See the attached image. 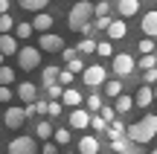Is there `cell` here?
<instances>
[{
  "instance_id": "cell-1",
  "label": "cell",
  "mask_w": 157,
  "mask_h": 154,
  "mask_svg": "<svg viewBox=\"0 0 157 154\" xmlns=\"http://www.w3.org/2000/svg\"><path fill=\"white\" fill-rule=\"evenodd\" d=\"M90 17H96V6L90 3V0H78L73 9L67 12V29L70 32H82L90 23Z\"/></svg>"
},
{
  "instance_id": "cell-2",
  "label": "cell",
  "mask_w": 157,
  "mask_h": 154,
  "mask_svg": "<svg viewBox=\"0 0 157 154\" xmlns=\"http://www.w3.org/2000/svg\"><path fill=\"white\" fill-rule=\"evenodd\" d=\"M157 137V116L154 114H146L140 122L128 125V140L131 143H151Z\"/></svg>"
},
{
  "instance_id": "cell-3",
  "label": "cell",
  "mask_w": 157,
  "mask_h": 154,
  "mask_svg": "<svg viewBox=\"0 0 157 154\" xmlns=\"http://www.w3.org/2000/svg\"><path fill=\"white\" fill-rule=\"evenodd\" d=\"M17 64H21V70H35L41 64V47H21L17 50Z\"/></svg>"
},
{
  "instance_id": "cell-4",
  "label": "cell",
  "mask_w": 157,
  "mask_h": 154,
  "mask_svg": "<svg viewBox=\"0 0 157 154\" xmlns=\"http://www.w3.org/2000/svg\"><path fill=\"white\" fill-rule=\"evenodd\" d=\"M105 79H108V73H105V67H102V64H90V67H84V73H82V81H84L87 87L105 85Z\"/></svg>"
},
{
  "instance_id": "cell-5",
  "label": "cell",
  "mask_w": 157,
  "mask_h": 154,
  "mask_svg": "<svg viewBox=\"0 0 157 154\" xmlns=\"http://www.w3.org/2000/svg\"><path fill=\"white\" fill-rule=\"evenodd\" d=\"M134 67H137V61L128 55V52H117V55H113V73L117 76H131Z\"/></svg>"
},
{
  "instance_id": "cell-6",
  "label": "cell",
  "mask_w": 157,
  "mask_h": 154,
  "mask_svg": "<svg viewBox=\"0 0 157 154\" xmlns=\"http://www.w3.org/2000/svg\"><path fill=\"white\" fill-rule=\"evenodd\" d=\"M38 47L44 52H61L64 50V38H61V35H52V32H41Z\"/></svg>"
},
{
  "instance_id": "cell-7",
  "label": "cell",
  "mask_w": 157,
  "mask_h": 154,
  "mask_svg": "<svg viewBox=\"0 0 157 154\" xmlns=\"http://www.w3.org/2000/svg\"><path fill=\"white\" fill-rule=\"evenodd\" d=\"M23 119H26V108H17V105L6 108V114H3L6 128H21V125H23Z\"/></svg>"
},
{
  "instance_id": "cell-8",
  "label": "cell",
  "mask_w": 157,
  "mask_h": 154,
  "mask_svg": "<svg viewBox=\"0 0 157 154\" xmlns=\"http://www.w3.org/2000/svg\"><path fill=\"white\" fill-rule=\"evenodd\" d=\"M9 154H35V140L32 137H15L9 143Z\"/></svg>"
},
{
  "instance_id": "cell-9",
  "label": "cell",
  "mask_w": 157,
  "mask_h": 154,
  "mask_svg": "<svg viewBox=\"0 0 157 154\" xmlns=\"http://www.w3.org/2000/svg\"><path fill=\"white\" fill-rule=\"evenodd\" d=\"M17 99H21L23 105H32L35 99H38V87H35L32 81H21V85H17Z\"/></svg>"
},
{
  "instance_id": "cell-10",
  "label": "cell",
  "mask_w": 157,
  "mask_h": 154,
  "mask_svg": "<svg viewBox=\"0 0 157 154\" xmlns=\"http://www.w3.org/2000/svg\"><path fill=\"white\" fill-rule=\"evenodd\" d=\"M151 102H154V87H148V85L137 87V93H134V105L137 108H148Z\"/></svg>"
},
{
  "instance_id": "cell-11",
  "label": "cell",
  "mask_w": 157,
  "mask_h": 154,
  "mask_svg": "<svg viewBox=\"0 0 157 154\" xmlns=\"http://www.w3.org/2000/svg\"><path fill=\"white\" fill-rule=\"evenodd\" d=\"M87 125H90V111H82V108L70 111V128H87Z\"/></svg>"
},
{
  "instance_id": "cell-12",
  "label": "cell",
  "mask_w": 157,
  "mask_h": 154,
  "mask_svg": "<svg viewBox=\"0 0 157 154\" xmlns=\"http://www.w3.org/2000/svg\"><path fill=\"white\" fill-rule=\"evenodd\" d=\"M140 26H143V32H146L148 38H157V9H154V12H146V15H143Z\"/></svg>"
},
{
  "instance_id": "cell-13",
  "label": "cell",
  "mask_w": 157,
  "mask_h": 154,
  "mask_svg": "<svg viewBox=\"0 0 157 154\" xmlns=\"http://www.w3.org/2000/svg\"><path fill=\"white\" fill-rule=\"evenodd\" d=\"M0 52L6 55H17V38L9 32H0Z\"/></svg>"
},
{
  "instance_id": "cell-14",
  "label": "cell",
  "mask_w": 157,
  "mask_h": 154,
  "mask_svg": "<svg viewBox=\"0 0 157 154\" xmlns=\"http://www.w3.org/2000/svg\"><path fill=\"white\" fill-rule=\"evenodd\" d=\"M105 32H108L111 41H122L125 35H128V26H125V21H111V26H108Z\"/></svg>"
},
{
  "instance_id": "cell-15",
  "label": "cell",
  "mask_w": 157,
  "mask_h": 154,
  "mask_svg": "<svg viewBox=\"0 0 157 154\" xmlns=\"http://www.w3.org/2000/svg\"><path fill=\"white\" fill-rule=\"evenodd\" d=\"M78 154H99V140H96L93 134L82 137L78 140Z\"/></svg>"
},
{
  "instance_id": "cell-16",
  "label": "cell",
  "mask_w": 157,
  "mask_h": 154,
  "mask_svg": "<svg viewBox=\"0 0 157 154\" xmlns=\"http://www.w3.org/2000/svg\"><path fill=\"white\" fill-rule=\"evenodd\" d=\"M117 12L122 17H134L137 12H140V0H119V3H117Z\"/></svg>"
},
{
  "instance_id": "cell-17",
  "label": "cell",
  "mask_w": 157,
  "mask_h": 154,
  "mask_svg": "<svg viewBox=\"0 0 157 154\" xmlns=\"http://www.w3.org/2000/svg\"><path fill=\"white\" fill-rule=\"evenodd\" d=\"M32 26H35V32H50V29H52V15L38 12V15H35V21H32Z\"/></svg>"
},
{
  "instance_id": "cell-18",
  "label": "cell",
  "mask_w": 157,
  "mask_h": 154,
  "mask_svg": "<svg viewBox=\"0 0 157 154\" xmlns=\"http://www.w3.org/2000/svg\"><path fill=\"white\" fill-rule=\"evenodd\" d=\"M61 105H67V108H78V105H82V93L73 90V87H64V93H61Z\"/></svg>"
},
{
  "instance_id": "cell-19",
  "label": "cell",
  "mask_w": 157,
  "mask_h": 154,
  "mask_svg": "<svg viewBox=\"0 0 157 154\" xmlns=\"http://www.w3.org/2000/svg\"><path fill=\"white\" fill-rule=\"evenodd\" d=\"M113 108H117V114H128V111L134 108V96H125V93H119L117 102H113Z\"/></svg>"
},
{
  "instance_id": "cell-20",
  "label": "cell",
  "mask_w": 157,
  "mask_h": 154,
  "mask_svg": "<svg viewBox=\"0 0 157 154\" xmlns=\"http://www.w3.org/2000/svg\"><path fill=\"white\" fill-rule=\"evenodd\" d=\"M105 134H108L111 140H119L122 134H128V128H125L119 119H113V122H108V131H105Z\"/></svg>"
},
{
  "instance_id": "cell-21",
  "label": "cell",
  "mask_w": 157,
  "mask_h": 154,
  "mask_svg": "<svg viewBox=\"0 0 157 154\" xmlns=\"http://www.w3.org/2000/svg\"><path fill=\"white\" fill-rule=\"evenodd\" d=\"M35 134H38V140H50L52 134H56V128H52V122H47V119H41L38 125H35Z\"/></svg>"
},
{
  "instance_id": "cell-22",
  "label": "cell",
  "mask_w": 157,
  "mask_h": 154,
  "mask_svg": "<svg viewBox=\"0 0 157 154\" xmlns=\"http://www.w3.org/2000/svg\"><path fill=\"white\" fill-rule=\"evenodd\" d=\"M17 3H21V9H26V12H44L50 0H17Z\"/></svg>"
},
{
  "instance_id": "cell-23",
  "label": "cell",
  "mask_w": 157,
  "mask_h": 154,
  "mask_svg": "<svg viewBox=\"0 0 157 154\" xmlns=\"http://www.w3.org/2000/svg\"><path fill=\"white\" fill-rule=\"evenodd\" d=\"M58 73H61L58 67H44V73H41V81H44V87H47V85H56V81H58Z\"/></svg>"
},
{
  "instance_id": "cell-24",
  "label": "cell",
  "mask_w": 157,
  "mask_h": 154,
  "mask_svg": "<svg viewBox=\"0 0 157 154\" xmlns=\"http://www.w3.org/2000/svg\"><path fill=\"white\" fill-rule=\"evenodd\" d=\"M137 67H140L143 73H146V70H151V67H157V55H154V52H146V55L137 61Z\"/></svg>"
},
{
  "instance_id": "cell-25",
  "label": "cell",
  "mask_w": 157,
  "mask_h": 154,
  "mask_svg": "<svg viewBox=\"0 0 157 154\" xmlns=\"http://www.w3.org/2000/svg\"><path fill=\"white\" fill-rule=\"evenodd\" d=\"M96 47H99V44H96L93 38H84L82 44L76 47V50H78V55H90V52H96Z\"/></svg>"
},
{
  "instance_id": "cell-26",
  "label": "cell",
  "mask_w": 157,
  "mask_h": 154,
  "mask_svg": "<svg viewBox=\"0 0 157 154\" xmlns=\"http://www.w3.org/2000/svg\"><path fill=\"white\" fill-rule=\"evenodd\" d=\"M32 32H35L32 23H15V35H17V38H29Z\"/></svg>"
},
{
  "instance_id": "cell-27",
  "label": "cell",
  "mask_w": 157,
  "mask_h": 154,
  "mask_svg": "<svg viewBox=\"0 0 157 154\" xmlns=\"http://www.w3.org/2000/svg\"><path fill=\"white\" fill-rule=\"evenodd\" d=\"M105 93L111 99H117L119 93H122V81H105Z\"/></svg>"
},
{
  "instance_id": "cell-28",
  "label": "cell",
  "mask_w": 157,
  "mask_h": 154,
  "mask_svg": "<svg viewBox=\"0 0 157 154\" xmlns=\"http://www.w3.org/2000/svg\"><path fill=\"white\" fill-rule=\"evenodd\" d=\"M90 128H93V131H108V119H105L102 114L90 116Z\"/></svg>"
},
{
  "instance_id": "cell-29",
  "label": "cell",
  "mask_w": 157,
  "mask_h": 154,
  "mask_svg": "<svg viewBox=\"0 0 157 154\" xmlns=\"http://www.w3.org/2000/svg\"><path fill=\"white\" fill-rule=\"evenodd\" d=\"M12 29H15V21H12V15L0 12V32H12Z\"/></svg>"
},
{
  "instance_id": "cell-30",
  "label": "cell",
  "mask_w": 157,
  "mask_h": 154,
  "mask_svg": "<svg viewBox=\"0 0 157 154\" xmlns=\"http://www.w3.org/2000/svg\"><path fill=\"white\" fill-rule=\"evenodd\" d=\"M15 81V70L12 67H0V85H12Z\"/></svg>"
},
{
  "instance_id": "cell-31",
  "label": "cell",
  "mask_w": 157,
  "mask_h": 154,
  "mask_svg": "<svg viewBox=\"0 0 157 154\" xmlns=\"http://www.w3.org/2000/svg\"><path fill=\"white\" fill-rule=\"evenodd\" d=\"M52 137H56L58 145H67V143H70V131H67V128H56V134H52Z\"/></svg>"
},
{
  "instance_id": "cell-32",
  "label": "cell",
  "mask_w": 157,
  "mask_h": 154,
  "mask_svg": "<svg viewBox=\"0 0 157 154\" xmlns=\"http://www.w3.org/2000/svg\"><path fill=\"white\" fill-rule=\"evenodd\" d=\"M137 50H140V52H143V55H146V52H154V50H157V44H154V41H151V38H143V41H140V44H137Z\"/></svg>"
},
{
  "instance_id": "cell-33",
  "label": "cell",
  "mask_w": 157,
  "mask_h": 154,
  "mask_svg": "<svg viewBox=\"0 0 157 154\" xmlns=\"http://www.w3.org/2000/svg\"><path fill=\"white\" fill-rule=\"evenodd\" d=\"M61 93H64V85H58V81L56 85H47V96L50 99H61Z\"/></svg>"
},
{
  "instance_id": "cell-34",
  "label": "cell",
  "mask_w": 157,
  "mask_h": 154,
  "mask_svg": "<svg viewBox=\"0 0 157 154\" xmlns=\"http://www.w3.org/2000/svg\"><path fill=\"white\" fill-rule=\"evenodd\" d=\"M73 70H61V73H58V85H64V87H70V85H73Z\"/></svg>"
},
{
  "instance_id": "cell-35",
  "label": "cell",
  "mask_w": 157,
  "mask_h": 154,
  "mask_svg": "<svg viewBox=\"0 0 157 154\" xmlns=\"http://www.w3.org/2000/svg\"><path fill=\"white\" fill-rule=\"evenodd\" d=\"M47 114H50V116H58V114H61V99H50V105H47Z\"/></svg>"
},
{
  "instance_id": "cell-36",
  "label": "cell",
  "mask_w": 157,
  "mask_h": 154,
  "mask_svg": "<svg viewBox=\"0 0 157 154\" xmlns=\"http://www.w3.org/2000/svg\"><path fill=\"white\" fill-rule=\"evenodd\" d=\"M105 15H111V3L108 0H99L96 3V17H105Z\"/></svg>"
},
{
  "instance_id": "cell-37",
  "label": "cell",
  "mask_w": 157,
  "mask_h": 154,
  "mask_svg": "<svg viewBox=\"0 0 157 154\" xmlns=\"http://www.w3.org/2000/svg\"><path fill=\"white\" fill-rule=\"evenodd\" d=\"M87 108H90V114H93V111H102V99L96 96V93H90V96H87Z\"/></svg>"
},
{
  "instance_id": "cell-38",
  "label": "cell",
  "mask_w": 157,
  "mask_h": 154,
  "mask_svg": "<svg viewBox=\"0 0 157 154\" xmlns=\"http://www.w3.org/2000/svg\"><path fill=\"white\" fill-rule=\"evenodd\" d=\"M67 70H73V73H84V61L76 55L73 61H67Z\"/></svg>"
},
{
  "instance_id": "cell-39",
  "label": "cell",
  "mask_w": 157,
  "mask_h": 154,
  "mask_svg": "<svg viewBox=\"0 0 157 154\" xmlns=\"http://www.w3.org/2000/svg\"><path fill=\"white\" fill-rule=\"evenodd\" d=\"M96 52H99L102 58H108V55H111V52H113V47H111V41H102V44L96 47Z\"/></svg>"
},
{
  "instance_id": "cell-40",
  "label": "cell",
  "mask_w": 157,
  "mask_h": 154,
  "mask_svg": "<svg viewBox=\"0 0 157 154\" xmlns=\"http://www.w3.org/2000/svg\"><path fill=\"white\" fill-rule=\"evenodd\" d=\"M108 26H111V15L96 17V21H93V29H108Z\"/></svg>"
},
{
  "instance_id": "cell-41",
  "label": "cell",
  "mask_w": 157,
  "mask_h": 154,
  "mask_svg": "<svg viewBox=\"0 0 157 154\" xmlns=\"http://www.w3.org/2000/svg\"><path fill=\"white\" fill-rule=\"evenodd\" d=\"M0 102H12V90H9V85H0Z\"/></svg>"
},
{
  "instance_id": "cell-42",
  "label": "cell",
  "mask_w": 157,
  "mask_h": 154,
  "mask_svg": "<svg viewBox=\"0 0 157 154\" xmlns=\"http://www.w3.org/2000/svg\"><path fill=\"white\" fill-rule=\"evenodd\" d=\"M143 79H146V85H154V81H157V67L146 70V76H143Z\"/></svg>"
},
{
  "instance_id": "cell-43",
  "label": "cell",
  "mask_w": 157,
  "mask_h": 154,
  "mask_svg": "<svg viewBox=\"0 0 157 154\" xmlns=\"http://www.w3.org/2000/svg\"><path fill=\"white\" fill-rule=\"evenodd\" d=\"M102 116H105L108 122H113V114H117V108H105V105H102V111H99Z\"/></svg>"
},
{
  "instance_id": "cell-44",
  "label": "cell",
  "mask_w": 157,
  "mask_h": 154,
  "mask_svg": "<svg viewBox=\"0 0 157 154\" xmlns=\"http://www.w3.org/2000/svg\"><path fill=\"white\" fill-rule=\"evenodd\" d=\"M61 55L67 58V61H73V58L78 55V50H73V47H64V50H61Z\"/></svg>"
},
{
  "instance_id": "cell-45",
  "label": "cell",
  "mask_w": 157,
  "mask_h": 154,
  "mask_svg": "<svg viewBox=\"0 0 157 154\" xmlns=\"http://www.w3.org/2000/svg\"><path fill=\"white\" fill-rule=\"evenodd\" d=\"M111 148L117 151V154H119V151H125V140H122V137H119V140H111Z\"/></svg>"
},
{
  "instance_id": "cell-46",
  "label": "cell",
  "mask_w": 157,
  "mask_h": 154,
  "mask_svg": "<svg viewBox=\"0 0 157 154\" xmlns=\"http://www.w3.org/2000/svg\"><path fill=\"white\" fill-rule=\"evenodd\" d=\"M58 151V143H44V154H56Z\"/></svg>"
},
{
  "instance_id": "cell-47",
  "label": "cell",
  "mask_w": 157,
  "mask_h": 154,
  "mask_svg": "<svg viewBox=\"0 0 157 154\" xmlns=\"http://www.w3.org/2000/svg\"><path fill=\"white\" fill-rule=\"evenodd\" d=\"M9 9V0H0V12H6Z\"/></svg>"
},
{
  "instance_id": "cell-48",
  "label": "cell",
  "mask_w": 157,
  "mask_h": 154,
  "mask_svg": "<svg viewBox=\"0 0 157 154\" xmlns=\"http://www.w3.org/2000/svg\"><path fill=\"white\" fill-rule=\"evenodd\" d=\"M3 61H6V52H0V67H3Z\"/></svg>"
},
{
  "instance_id": "cell-49",
  "label": "cell",
  "mask_w": 157,
  "mask_h": 154,
  "mask_svg": "<svg viewBox=\"0 0 157 154\" xmlns=\"http://www.w3.org/2000/svg\"><path fill=\"white\" fill-rule=\"evenodd\" d=\"M148 154H157V148H151V151H148Z\"/></svg>"
},
{
  "instance_id": "cell-50",
  "label": "cell",
  "mask_w": 157,
  "mask_h": 154,
  "mask_svg": "<svg viewBox=\"0 0 157 154\" xmlns=\"http://www.w3.org/2000/svg\"><path fill=\"white\" fill-rule=\"evenodd\" d=\"M154 99H157V87H154Z\"/></svg>"
},
{
  "instance_id": "cell-51",
  "label": "cell",
  "mask_w": 157,
  "mask_h": 154,
  "mask_svg": "<svg viewBox=\"0 0 157 154\" xmlns=\"http://www.w3.org/2000/svg\"><path fill=\"white\" fill-rule=\"evenodd\" d=\"M119 154H128V151H119Z\"/></svg>"
}]
</instances>
